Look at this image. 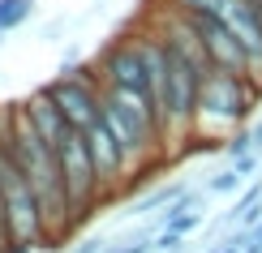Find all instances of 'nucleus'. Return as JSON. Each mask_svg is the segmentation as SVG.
<instances>
[{
  "label": "nucleus",
  "instance_id": "nucleus-1",
  "mask_svg": "<svg viewBox=\"0 0 262 253\" xmlns=\"http://www.w3.org/2000/svg\"><path fill=\"white\" fill-rule=\"evenodd\" d=\"M262 99V86L245 73H224L211 69L198 86V116H193V137H220L241 129L254 103Z\"/></svg>",
  "mask_w": 262,
  "mask_h": 253
},
{
  "label": "nucleus",
  "instance_id": "nucleus-2",
  "mask_svg": "<svg viewBox=\"0 0 262 253\" xmlns=\"http://www.w3.org/2000/svg\"><path fill=\"white\" fill-rule=\"evenodd\" d=\"M56 163H60L64 197H69V215H73V223H82V219L91 215L99 202H107L103 189H99V176H95L91 150H86V137H82V133H69V137L56 146Z\"/></svg>",
  "mask_w": 262,
  "mask_h": 253
},
{
  "label": "nucleus",
  "instance_id": "nucleus-3",
  "mask_svg": "<svg viewBox=\"0 0 262 253\" xmlns=\"http://www.w3.org/2000/svg\"><path fill=\"white\" fill-rule=\"evenodd\" d=\"M48 95L56 99L60 116L69 120L73 133H86L99 120V107H103V78H99L95 64H86L78 73H64V78L48 82Z\"/></svg>",
  "mask_w": 262,
  "mask_h": 253
},
{
  "label": "nucleus",
  "instance_id": "nucleus-4",
  "mask_svg": "<svg viewBox=\"0 0 262 253\" xmlns=\"http://www.w3.org/2000/svg\"><path fill=\"white\" fill-rule=\"evenodd\" d=\"M103 86H125V90H138L150 99V60H146V30H134V35H121L116 43H107L103 56L95 60ZM155 107V103H150Z\"/></svg>",
  "mask_w": 262,
  "mask_h": 253
},
{
  "label": "nucleus",
  "instance_id": "nucleus-5",
  "mask_svg": "<svg viewBox=\"0 0 262 253\" xmlns=\"http://www.w3.org/2000/svg\"><path fill=\"white\" fill-rule=\"evenodd\" d=\"M82 137H86V150H91V163H95V176H99V189H103V197H112V193L125 185V176H129V163H125L121 142L112 137V129L103 125V116L95 120V125L86 129Z\"/></svg>",
  "mask_w": 262,
  "mask_h": 253
},
{
  "label": "nucleus",
  "instance_id": "nucleus-6",
  "mask_svg": "<svg viewBox=\"0 0 262 253\" xmlns=\"http://www.w3.org/2000/svg\"><path fill=\"white\" fill-rule=\"evenodd\" d=\"M193 21V30L202 35V48H206V56H211V69H224V73H245L249 78V56H245V48L236 43V35L224 26L215 13H189Z\"/></svg>",
  "mask_w": 262,
  "mask_h": 253
},
{
  "label": "nucleus",
  "instance_id": "nucleus-7",
  "mask_svg": "<svg viewBox=\"0 0 262 253\" xmlns=\"http://www.w3.org/2000/svg\"><path fill=\"white\" fill-rule=\"evenodd\" d=\"M21 112L30 116V125H35L39 133H43V137L52 142V146H60V142H64V137L73 133V129H69V120L60 116V107H56V99L48 95V86H43V90H35V95H30L26 103H21Z\"/></svg>",
  "mask_w": 262,
  "mask_h": 253
},
{
  "label": "nucleus",
  "instance_id": "nucleus-8",
  "mask_svg": "<svg viewBox=\"0 0 262 253\" xmlns=\"http://www.w3.org/2000/svg\"><path fill=\"white\" fill-rule=\"evenodd\" d=\"M30 17H35V0H0V35L26 26Z\"/></svg>",
  "mask_w": 262,
  "mask_h": 253
},
{
  "label": "nucleus",
  "instance_id": "nucleus-9",
  "mask_svg": "<svg viewBox=\"0 0 262 253\" xmlns=\"http://www.w3.org/2000/svg\"><path fill=\"white\" fill-rule=\"evenodd\" d=\"M181 189H185V185H163V189L146 193V197H138V202H134V211H129V215H150V211H168V206H172V202L181 197Z\"/></svg>",
  "mask_w": 262,
  "mask_h": 253
},
{
  "label": "nucleus",
  "instance_id": "nucleus-10",
  "mask_svg": "<svg viewBox=\"0 0 262 253\" xmlns=\"http://www.w3.org/2000/svg\"><path fill=\"white\" fill-rule=\"evenodd\" d=\"M202 206L198 211H177V215H163V227H172V232H181V236H189V232H198L202 227Z\"/></svg>",
  "mask_w": 262,
  "mask_h": 253
},
{
  "label": "nucleus",
  "instance_id": "nucleus-11",
  "mask_svg": "<svg viewBox=\"0 0 262 253\" xmlns=\"http://www.w3.org/2000/svg\"><path fill=\"white\" fill-rule=\"evenodd\" d=\"M258 202H262V180H258V185H249V189H245L241 197H236V202H232V211L224 215V223H236V219H241V215L249 211V206H258Z\"/></svg>",
  "mask_w": 262,
  "mask_h": 253
},
{
  "label": "nucleus",
  "instance_id": "nucleus-12",
  "mask_svg": "<svg viewBox=\"0 0 262 253\" xmlns=\"http://www.w3.org/2000/svg\"><path fill=\"white\" fill-rule=\"evenodd\" d=\"M232 189H241V172L228 163L224 172H215L211 180H206V193H232Z\"/></svg>",
  "mask_w": 262,
  "mask_h": 253
},
{
  "label": "nucleus",
  "instance_id": "nucleus-13",
  "mask_svg": "<svg viewBox=\"0 0 262 253\" xmlns=\"http://www.w3.org/2000/svg\"><path fill=\"white\" fill-rule=\"evenodd\" d=\"M107 253H155V236H150V232H138V236L121 240V245H107Z\"/></svg>",
  "mask_w": 262,
  "mask_h": 253
},
{
  "label": "nucleus",
  "instance_id": "nucleus-14",
  "mask_svg": "<svg viewBox=\"0 0 262 253\" xmlns=\"http://www.w3.org/2000/svg\"><path fill=\"white\" fill-rule=\"evenodd\" d=\"M224 150H228V159L245 155V150H258V146H254V133H249V129H232V133L224 137Z\"/></svg>",
  "mask_w": 262,
  "mask_h": 253
},
{
  "label": "nucleus",
  "instance_id": "nucleus-15",
  "mask_svg": "<svg viewBox=\"0 0 262 253\" xmlns=\"http://www.w3.org/2000/svg\"><path fill=\"white\" fill-rule=\"evenodd\" d=\"M185 253V236L181 232H172V227H159L155 232V253Z\"/></svg>",
  "mask_w": 262,
  "mask_h": 253
},
{
  "label": "nucleus",
  "instance_id": "nucleus-16",
  "mask_svg": "<svg viewBox=\"0 0 262 253\" xmlns=\"http://www.w3.org/2000/svg\"><path fill=\"white\" fill-rule=\"evenodd\" d=\"M258 163H262V150H245V155H236V159H232V168L241 172V180H249V176L258 172Z\"/></svg>",
  "mask_w": 262,
  "mask_h": 253
},
{
  "label": "nucleus",
  "instance_id": "nucleus-17",
  "mask_svg": "<svg viewBox=\"0 0 262 253\" xmlns=\"http://www.w3.org/2000/svg\"><path fill=\"white\" fill-rule=\"evenodd\" d=\"M69 253H107V240L103 236H82V240H73Z\"/></svg>",
  "mask_w": 262,
  "mask_h": 253
},
{
  "label": "nucleus",
  "instance_id": "nucleus-18",
  "mask_svg": "<svg viewBox=\"0 0 262 253\" xmlns=\"http://www.w3.org/2000/svg\"><path fill=\"white\" fill-rule=\"evenodd\" d=\"M249 133H254V146L262 150V120H258V125H254V129H249Z\"/></svg>",
  "mask_w": 262,
  "mask_h": 253
},
{
  "label": "nucleus",
  "instance_id": "nucleus-19",
  "mask_svg": "<svg viewBox=\"0 0 262 253\" xmlns=\"http://www.w3.org/2000/svg\"><path fill=\"white\" fill-rule=\"evenodd\" d=\"M215 253H245V249H236V245H220Z\"/></svg>",
  "mask_w": 262,
  "mask_h": 253
},
{
  "label": "nucleus",
  "instance_id": "nucleus-20",
  "mask_svg": "<svg viewBox=\"0 0 262 253\" xmlns=\"http://www.w3.org/2000/svg\"><path fill=\"white\" fill-rule=\"evenodd\" d=\"M0 232H5V193H0Z\"/></svg>",
  "mask_w": 262,
  "mask_h": 253
},
{
  "label": "nucleus",
  "instance_id": "nucleus-21",
  "mask_svg": "<svg viewBox=\"0 0 262 253\" xmlns=\"http://www.w3.org/2000/svg\"><path fill=\"white\" fill-rule=\"evenodd\" d=\"M254 5H258V9H262V0H254Z\"/></svg>",
  "mask_w": 262,
  "mask_h": 253
},
{
  "label": "nucleus",
  "instance_id": "nucleus-22",
  "mask_svg": "<svg viewBox=\"0 0 262 253\" xmlns=\"http://www.w3.org/2000/svg\"><path fill=\"white\" fill-rule=\"evenodd\" d=\"M177 253H181V249H177Z\"/></svg>",
  "mask_w": 262,
  "mask_h": 253
}]
</instances>
